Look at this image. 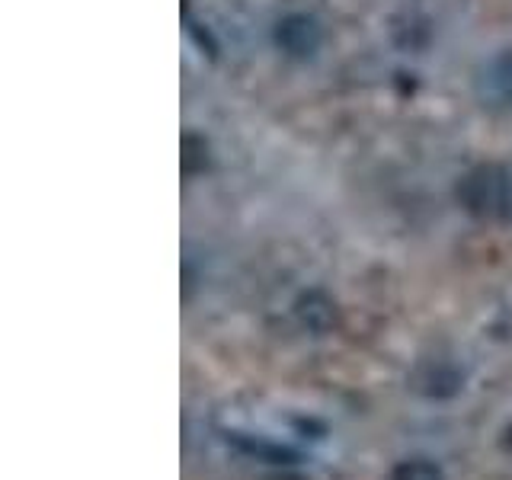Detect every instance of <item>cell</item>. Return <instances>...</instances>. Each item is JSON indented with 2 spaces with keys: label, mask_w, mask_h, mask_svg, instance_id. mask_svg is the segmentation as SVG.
Here are the masks:
<instances>
[{
  "label": "cell",
  "mask_w": 512,
  "mask_h": 480,
  "mask_svg": "<svg viewBox=\"0 0 512 480\" xmlns=\"http://www.w3.org/2000/svg\"><path fill=\"white\" fill-rule=\"evenodd\" d=\"M458 199L477 218H506L512 212V180L503 167H477L461 180Z\"/></svg>",
  "instance_id": "cell-1"
},
{
  "label": "cell",
  "mask_w": 512,
  "mask_h": 480,
  "mask_svg": "<svg viewBox=\"0 0 512 480\" xmlns=\"http://www.w3.org/2000/svg\"><path fill=\"white\" fill-rule=\"evenodd\" d=\"M276 42H279L282 52L304 58L320 45V26L311 20V16H301V13L285 16V20L279 23V29H276Z\"/></svg>",
  "instance_id": "cell-2"
},
{
  "label": "cell",
  "mask_w": 512,
  "mask_h": 480,
  "mask_svg": "<svg viewBox=\"0 0 512 480\" xmlns=\"http://www.w3.org/2000/svg\"><path fill=\"white\" fill-rule=\"evenodd\" d=\"M298 317H301V324L308 327V330H327L333 324V311H330V301H324L320 295H308V298H301L298 304Z\"/></svg>",
  "instance_id": "cell-3"
},
{
  "label": "cell",
  "mask_w": 512,
  "mask_h": 480,
  "mask_svg": "<svg viewBox=\"0 0 512 480\" xmlns=\"http://www.w3.org/2000/svg\"><path fill=\"white\" fill-rule=\"evenodd\" d=\"M388 480H445V471L429 458H407L397 464Z\"/></svg>",
  "instance_id": "cell-4"
},
{
  "label": "cell",
  "mask_w": 512,
  "mask_h": 480,
  "mask_svg": "<svg viewBox=\"0 0 512 480\" xmlns=\"http://www.w3.org/2000/svg\"><path fill=\"white\" fill-rule=\"evenodd\" d=\"M487 77H490V90L500 96V100L512 103V48L490 64Z\"/></svg>",
  "instance_id": "cell-5"
},
{
  "label": "cell",
  "mask_w": 512,
  "mask_h": 480,
  "mask_svg": "<svg viewBox=\"0 0 512 480\" xmlns=\"http://www.w3.org/2000/svg\"><path fill=\"white\" fill-rule=\"evenodd\" d=\"M500 445H503V452H506V455L512 458V423H509V426L503 429V436H500Z\"/></svg>",
  "instance_id": "cell-6"
}]
</instances>
